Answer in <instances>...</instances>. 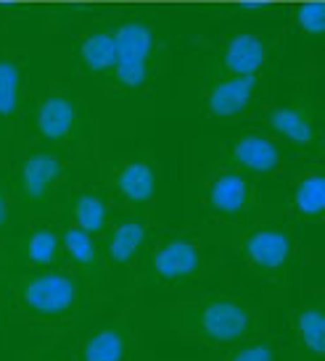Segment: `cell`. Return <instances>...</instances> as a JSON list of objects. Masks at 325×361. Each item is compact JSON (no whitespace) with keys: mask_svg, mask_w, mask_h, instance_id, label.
I'll return each instance as SVG.
<instances>
[{"mask_svg":"<svg viewBox=\"0 0 325 361\" xmlns=\"http://www.w3.org/2000/svg\"><path fill=\"white\" fill-rule=\"evenodd\" d=\"M225 361H280V343L256 335L252 341H244L233 348H228Z\"/></svg>","mask_w":325,"mask_h":361,"instance_id":"23","label":"cell"},{"mask_svg":"<svg viewBox=\"0 0 325 361\" xmlns=\"http://www.w3.org/2000/svg\"><path fill=\"white\" fill-rule=\"evenodd\" d=\"M71 216H74V227L90 232V235H101L109 221V206L98 192H77L71 198Z\"/></svg>","mask_w":325,"mask_h":361,"instance_id":"21","label":"cell"},{"mask_svg":"<svg viewBox=\"0 0 325 361\" xmlns=\"http://www.w3.org/2000/svg\"><path fill=\"white\" fill-rule=\"evenodd\" d=\"M206 209L220 216H235L252 206L254 185L241 171H223L206 185Z\"/></svg>","mask_w":325,"mask_h":361,"instance_id":"12","label":"cell"},{"mask_svg":"<svg viewBox=\"0 0 325 361\" xmlns=\"http://www.w3.org/2000/svg\"><path fill=\"white\" fill-rule=\"evenodd\" d=\"M267 124L270 130L283 137L285 142L291 145H312L315 142V121L309 119V114L302 109H294V106H278L267 114Z\"/></svg>","mask_w":325,"mask_h":361,"instance_id":"17","label":"cell"},{"mask_svg":"<svg viewBox=\"0 0 325 361\" xmlns=\"http://www.w3.org/2000/svg\"><path fill=\"white\" fill-rule=\"evenodd\" d=\"M203 269L201 245L185 235L167 238L153 248L148 259V280L162 288L188 285L194 282Z\"/></svg>","mask_w":325,"mask_h":361,"instance_id":"5","label":"cell"},{"mask_svg":"<svg viewBox=\"0 0 325 361\" xmlns=\"http://www.w3.org/2000/svg\"><path fill=\"white\" fill-rule=\"evenodd\" d=\"M64 161L53 151H35L19 164V190L32 203L45 201L59 185Z\"/></svg>","mask_w":325,"mask_h":361,"instance_id":"10","label":"cell"},{"mask_svg":"<svg viewBox=\"0 0 325 361\" xmlns=\"http://www.w3.org/2000/svg\"><path fill=\"white\" fill-rule=\"evenodd\" d=\"M112 188L122 201L132 203V206H143L151 201L156 192V171L143 159L124 161L114 169Z\"/></svg>","mask_w":325,"mask_h":361,"instance_id":"13","label":"cell"},{"mask_svg":"<svg viewBox=\"0 0 325 361\" xmlns=\"http://www.w3.org/2000/svg\"><path fill=\"white\" fill-rule=\"evenodd\" d=\"M262 319L252 303L235 295L212 293L201 301L188 306L180 317V330L209 348H233L238 343L252 341L259 335Z\"/></svg>","mask_w":325,"mask_h":361,"instance_id":"1","label":"cell"},{"mask_svg":"<svg viewBox=\"0 0 325 361\" xmlns=\"http://www.w3.org/2000/svg\"><path fill=\"white\" fill-rule=\"evenodd\" d=\"M288 209L296 219L320 221L325 209V180L320 171H309L294 180L288 192Z\"/></svg>","mask_w":325,"mask_h":361,"instance_id":"15","label":"cell"},{"mask_svg":"<svg viewBox=\"0 0 325 361\" xmlns=\"http://www.w3.org/2000/svg\"><path fill=\"white\" fill-rule=\"evenodd\" d=\"M325 335V309L323 303H305L291 314V345L299 361L323 359Z\"/></svg>","mask_w":325,"mask_h":361,"instance_id":"11","label":"cell"},{"mask_svg":"<svg viewBox=\"0 0 325 361\" xmlns=\"http://www.w3.org/2000/svg\"><path fill=\"white\" fill-rule=\"evenodd\" d=\"M24 253L27 259L35 264V267H42V269H53L59 267L64 259V245H61V235L51 227H35L30 232V238L24 243Z\"/></svg>","mask_w":325,"mask_h":361,"instance_id":"19","label":"cell"},{"mask_svg":"<svg viewBox=\"0 0 325 361\" xmlns=\"http://www.w3.org/2000/svg\"><path fill=\"white\" fill-rule=\"evenodd\" d=\"M114 35V48H117V61H114V77L124 90H141L148 80V61L153 53V32L141 21H124L119 24Z\"/></svg>","mask_w":325,"mask_h":361,"instance_id":"3","label":"cell"},{"mask_svg":"<svg viewBox=\"0 0 325 361\" xmlns=\"http://www.w3.org/2000/svg\"><path fill=\"white\" fill-rule=\"evenodd\" d=\"M146 224L141 219H122L117 221L106 238V259L114 267H130L141 256L146 243Z\"/></svg>","mask_w":325,"mask_h":361,"instance_id":"16","label":"cell"},{"mask_svg":"<svg viewBox=\"0 0 325 361\" xmlns=\"http://www.w3.org/2000/svg\"><path fill=\"white\" fill-rule=\"evenodd\" d=\"M8 227V201H6V192L0 188V232Z\"/></svg>","mask_w":325,"mask_h":361,"instance_id":"26","label":"cell"},{"mask_svg":"<svg viewBox=\"0 0 325 361\" xmlns=\"http://www.w3.org/2000/svg\"><path fill=\"white\" fill-rule=\"evenodd\" d=\"M228 159L241 174H254V177H270L280 169L283 153L270 137L249 132L235 140L228 142Z\"/></svg>","mask_w":325,"mask_h":361,"instance_id":"7","label":"cell"},{"mask_svg":"<svg viewBox=\"0 0 325 361\" xmlns=\"http://www.w3.org/2000/svg\"><path fill=\"white\" fill-rule=\"evenodd\" d=\"M35 132L42 140L69 142L80 132V106L69 95H45L35 109Z\"/></svg>","mask_w":325,"mask_h":361,"instance_id":"8","label":"cell"},{"mask_svg":"<svg viewBox=\"0 0 325 361\" xmlns=\"http://www.w3.org/2000/svg\"><path fill=\"white\" fill-rule=\"evenodd\" d=\"M117 48H114L112 32H93L80 42V63L90 74H103L114 69Z\"/></svg>","mask_w":325,"mask_h":361,"instance_id":"20","label":"cell"},{"mask_svg":"<svg viewBox=\"0 0 325 361\" xmlns=\"http://www.w3.org/2000/svg\"><path fill=\"white\" fill-rule=\"evenodd\" d=\"M21 106V69L13 59H0V116L13 119Z\"/></svg>","mask_w":325,"mask_h":361,"instance_id":"22","label":"cell"},{"mask_svg":"<svg viewBox=\"0 0 325 361\" xmlns=\"http://www.w3.org/2000/svg\"><path fill=\"white\" fill-rule=\"evenodd\" d=\"M141 348V332L124 317L98 322L77 341V361H135Z\"/></svg>","mask_w":325,"mask_h":361,"instance_id":"4","label":"cell"},{"mask_svg":"<svg viewBox=\"0 0 325 361\" xmlns=\"http://www.w3.org/2000/svg\"><path fill=\"white\" fill-rule=\"evenodd\" d=\"M296 27L307 37H320L325 30V6L323 0H307L296 8Z\"/></svg>","mask_w":325,"mask_h":361,"instance_id":"24","label":"cell"},{"mask_svg":"<svg viewBox=\"0 0 325 361\" xmlns=\"http://www.w3.org/2000/svg\"><path fill=\"white\" fill-rule=\"evenodd\" d=\"M21 361H77V356L66 353L59 345H37L21 356Z\"/></svg>","mask_w":325,"mask_h":361,"instance_id":"25","label":"cell"},{"mask_svg":"<svg viewBox=\"0 0 325 361\" xmlns=\"http://www.w3.org/2000/svg\"><path fill=\"white\" fill-rule=\"evenodd\" d=\"M267 63V42L254 32H241L225 42L223 66L228 74H249L256 77V71Z\"/></svg>","mask_w":325,"mask_h":361,"instance_id":"14","label":"cell"},{"mask_svg":"<svg viewBox=\"0 0 325 361\" xmlns=\"http://www.w3.org/2000/svg\"><path fill=\"white\" fill-rule=\"evenodd\" d=\"M16 298L21 309L37 319H66L80 303V285L66 271L42 269L19 282Z\"/></svg>","mask_w":325,"mask_h":361,"instance_id":"2","label":"cell"},{"mask_svg":"<svg viewBox=\"0 0 325 361\" xmlns=\"http://www.w3.org/2000/svg\"><path fill=\"white\" fill-rule=\"evenodd\" d=\"M238 253L249 269L259 277H275L283 274L288 261L294 256V240L283 227H254L241 238Z\"/></svg>","mask_w":325,"mask_h":361,"instance_id":"6","label":"cell"},{"mask_svg":"<svg viewBox=\"0 0 325 361\" xmlns=\"http://www.w3.org/2000/svg\"><path fill=\"white\" fill-rule=\"evenodd\" d=\"M256 92V77L228 74L206 90V114L214 119H235L249 111Z\"/></svg>","mask_w":325,"mask_h":361,"instance_id":"9","label":"cell"},{"mask_svg":"<svg viewBox=\"0 0 325 361\" xmlns=\"http://www.w3.org/2000/svg\"><path fill=\"white\" fill-rule=\"evenodd\" d=\"M61 245L77 269L85 271L88 277H101V253L95 245V235L66 224L61 230Z\"/></svg>","mask_w":325,"mask_h":361,"instance_id":"18","label":"cell"}]
</instances>
